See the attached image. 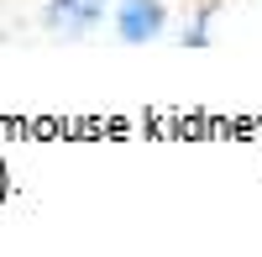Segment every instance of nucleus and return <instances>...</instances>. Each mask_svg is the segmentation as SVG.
<instances>
[{
	"instance_id": "1",
	"label": "nucleus",
	"mask_w": 262,
	"mask_h": 257,
	"mask_svg": "<svg viewBox=\"0 0 262 257\" xmlns=\"http://www.w3.org/2000/svg\"><path fill=\"white\" fill-rule=\"evenodd\" d=\"M111 27L126 48H147V42H158L168 32V6L163 0H121L111 11Z\"/></svg>"
},
{
	"instance_id": "2",
	"label": "nucleus",
	"mask_w": 262,
	"mask_h": 257,
	"mask_svg": "<svg viewBox=\"0 0 262 257\" xmlns=\"http://www.w3.org/2000/svg\"><path fill=\"white\" fill-rule=\"evenodd\" d=\"M105 16H111V0H48L42 6V27L63 42H74V37H90Z\"/></svg>"
}]
</instances>
